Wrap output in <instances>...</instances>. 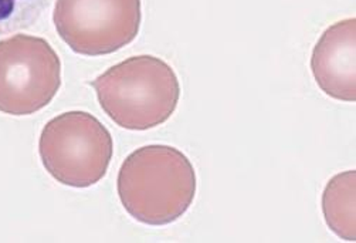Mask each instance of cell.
Returning a JSON list of instances; mask_svg holds the SVG:
<instances>
[{
  "mask_svg": "<svg viewBox=\"0 0 356 243\" xmlns=\"http://www.w3.org/2000/svg\"><path fill=\"white\" fill-rule=\"evenodd\" d=\"M61 87V60L39 36L0 40V113L23 117L47 107Z\"/></svg>",
  "mask_w": 356,
  "mask_h": 243,
  "instance_id": "4",
  "label": "cell"
},
{
  "mask_svg": "<svg viewBox=\"0 0 356 243\" xmlns=\"http://www.w3.org/2000/svg\"><path fill=\"white\" fill-rule=\"evenodd\" d=\"M117 191L124 210L138 222L162 226L182 218L196 196V172L177 148L152 144L122 162Z\"/></svg>",
  "mask_w": 356,
  "mask_h": 243,
  "instance_id": "1",
  "label": "cell"
},
{
  "mask_svg": "<svg viewBox=\"0 0 356 243\" xmlns=\"http://www.w3.org/2000/svg\"><path fill=\"white\" fill-rule=\"evenodd\" d=\"M356 19L349 17L330 26L312 50L311 70L327 95L356 101Z\"/></svg>",
  "mask_w": 356,
  "mask_h": 243,
  "instance_id": "6",
  "label": "cell"
},
{
  "mask_svg": "<svg viewBox=\"0 0 356 243\" xmlns=\"http://www.w3.org/2000/svg\"><path fill=\"white\" fill-rule=\"evenodd\" d=\"M39 154L43 166L58 184L88 188L106 175L114 141L111 132L90 113L68 111L44 125Z\"/></svg>",
  "mask_w": 356,
  "mask_h": 243,
  "instance_id": "3",
  "label": "cell"
},
{
  "mask_svg": "<svg viewBox=\"0 0 356 243\" xmlns=\"http://www.w3.org/2000/svg\"><path fill=\"white\" fill-rule=\"evenodd\" d=\"M50 3L51 0H0V36L30 29Z\"/></svg>",
  "mask_w": 356,
  "mask_h": 243,
  "instance_id": "8",
  "label": "cell"
},
{
  "mask_svg": "<svg viewBox=\"0 0 356 243\" xmlns=\"http://www.w3.org/2000/svg\"><path fill=\"white\" fill-rule=\"evenodd\" d=\"M102 111L118 127L147 131L176 111L181 84L173 68L155 56L129 57L90 83Z\"/></svg>",
  "mask_w": 356,
  "mask_h": 243,
  "instance_id": "2",
  "label": "cell"
},
{
  "mask_svg": "<svg viewBox=\"0 0 356 243\" xmlns=\"http://www.w3.org/2000/svg\"><path fill=\"white\" fill-rule=\"evenodd\" d=\"M356 171L341 172L330 180L323 194V212L328 228L341 239L356 240Z\"/></svg>",
  "mask_w": 356,
  "mask_h": 243,
  "instance_id": "7",
  "label": "cell"
},
{
  "mask_svg": "<svg viewBox=\"0 0 356 243\" xmlns=\"http://www.w3.org/2000/svg\"><path fill=\"white\" fill-rule=\"evenodd\" d=\"M140 0H56L53 22L77 54L105 56L132 43L140 27Z\"/></svg>",
  "mask_w": 356,
  "mask_h": 243,
  "instance_id": "5",
  "label": "cell"
}]
</instances>
